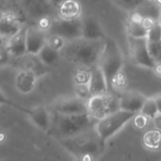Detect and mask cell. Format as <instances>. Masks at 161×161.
<instances>
[{"label":"cell","instance_id":"3957f363","mask_svg":"<svg viewBox=\"0 0 161 161\" xmlns=\"http://www.w3.org/2000/svg\"><path fill=\"white\" fill-rule=\"evenodd\" d=\"M94 121L96 120L89 112L74 115H63L52 112L49 131L57 139L62 140L93 128L97 123Z\"/></svg>","mask_w":161,"mask_h":161},{"label":"cell","instance_id":"d6a6232c","mask_svg":"<svg viewBox=\"0 0 161 161\" xmlns=\"http://www.w3.org/2000/svg\"><path fill=\"white\" fill-rule=\"evenodd\" d=\"M148 118L146 116H144L143 114H142L141 112L136 113V115L133 118V123L134 125L139 128V129H143L144 127H146L147 124H148Z\"/></svg>","mask_w":161,"mask_h":161},{"label":"cell","instance_id":"52a82bcc","mask_svg":"<svg viewBox=\"0 0 161 161\" xmlns=\"http://www.w3.org/2000/svg\"><path fill=\"white\" fill-rule=\"evenodd\" d=\"M47 34H56L67 42L82 37V17L75 19H53L52 25L47 31Z\"/></svg>","mask_w":161,"mask_h":161},{"label":"cell","instance_id":"f1b7e54d","mask_svg":"<svg viewBox=\"0 0 161 161\" xmlns=\"http://www.w3.org/2000/svg\"><path fill=\"white\" fill-rule=\"evenodd\" d=\"M148 42H157L161 41V23L160 21H157L154 25L148 30V34L146 37Z\"/></svg>","mask_w":161,"mask_h":161},{"label":"cell","instance_id":"30bf717a","mask_svg":"<svg viewBox=\"0 0 161 161\" xmlns=\"http://www.w3.org/2000/svg\"><path fill=\"white\" fill-rule=\"evenodd\" d=\"M14 108H17L24 113H25L29 120L41 130L44 132H49L51 126V113L43 106H38L31 108H24L17 105Z\"/></svg>","mask_w":161,"mask_h":161},{"label":"cell","instance_id":"2e32d148","mask_svg":"<svg viewBox=\"0 0 161 161\" xmlns=\"http://www.w3.org/2000/svg\"><path fill=\"white\" fill-rule=\"evenodd\" d=\"M39 77L31 71L21 69L14 79V85L17 91L22 94H29L35 89Z\"/></svg>","mask_w":161,"mask_h":161},{"label":"cell","instance_id":"8fae6325","mask_svg":"<svg viewBox=\"0 0 161 161\" xmlns=\"http://www.w3.org/2000/svg\"><path fill=\"white\" fill-rule=\"evenodd\" d=\"M47 32L41 29L37 25L25 27L26 53L38 55L46 43Z\"/></svg>","mask_w":161,"mask_h":161},{"label":"cell","instance_id":"9a60e30c","mask_svg":"<svg viewBox=\"0 0 161 161\" xmlns=\"http://www.w3.org/2000/svg\"><path fill=\"white\" fill-rule=\"evenodd\" d=\"M107 37L102 25L94 16L82 17V38L88 40H104Z\"/></svg>","mask_w":161,"mask_h":161},{"label":"cell","instance_id":"d4e9b609","mask_svg":"<svg viewBox=\"0 0 161 161\" xmlns=\"http://www.w3.org/2000/svg\"><path fill=\"white\" fill-rule=\"evenodd\" d=\"M140 112L144 116H146L148 119L154 120V118L158 114V108L155 98L147 97Z\"/></svg>","mask_w":161,"mask_h":161},{"label":"cell","instance_id":"44dd1931","mask_svg":"<svg viewBox=\"0 0 161 161\" xmlns=\"http://www.w3.org/2000/svg\"><path fill=\"white\" fill-rule=\"evenodd\" d=\"M142 16L133 11L131 12L130 18L126 23V31L128 34V37L132 38H146L148 34V30H146L142 23H141Z\"/></svg>","mask_w":161,"mask_h":161},{"label":"cell","instance_id":"4fadbf2b","mask_svg":"<svg viewBox=\"0 0 161 161\" xmlns=\"http://www.w3.org/2000/svg\"><path fill=\"white\" fill-rule=\"evenodd\" d=\"M14 59L17 61V63H19L20 70L24 69V70L31 71L34 74H36L38 77L42 76L51 71V67L44 65L39 58L38 55L26 53L23 57L19 58H14Z\"/></svg>","mask_w":161,"mask_h":161},{"label":"cell","instance_id":"83f0119b","mask_svg":"<svg viewBox=\"0 0 161 161\" xmlns=\"http://www.w3.org/2000/svg\"><path fill=\"white\" fill-rule=\"evenodd\" d=\"M66 42L67 41L65 39H63L62 37L56 35V34H47V37H46V43L50 47H52L58 51L62 50Z\"/></svg>","mask_w":161,"mask_h":161},{"label":"cell","instance_id":"9c48e42d","mask_svg":"<svg viewBox=\"0 0 161 161\" xmlns=\"http://www.w3.org/2000/svg\"><path fill=\"white\" fill-rule=\"evenodd\" d=\"M88 101L74 96H62L51 104L52 112L63 115H74L88 112Z\"/></svg>","mask_w":161,"mask_h":161},{"label":"cell","instance_id":"7402d4cb","mask_svg":"<svg viewBox=\"0 0 161 161\" xmlns=\"http://www.w3.org/2000/svg\"><path fill=\"white\" fill-rule=\"evenodd\" d=\"M134 11L142 17H149L158 21L161 16V5L156 0H145Z\"/></svg>","mask_w":161,"mask_h":161},{"label":"cell","instance_id":"603a6c76","mask_svg":"<svg viewBox=\"0 0 161 161\" xmlns=\"http://www.w3.org/2000/svg\"><path fill=\"white\" fill-rule=\"evenodd\" d=\"M38 57L44 65L52 68L54 65L58 63V61L61 58V54L60 51H58L50 47L47 43H45L44 46L38 53Z\"/></svg>","mask_w":161,"mask_h":161},{"label":"cell","instance_id":"f546056e","mask_svg":"<svg viewBox=\"0 0 161 161\" xmlns=\"http://www.w3.org/2000/svg\"><path fill=\"white\" fill-rule=\"evenodd\" d=\"M75 92L76 96L86 101H88L92 96L89 89V84H75Z\"/></svg>","mask_w":161,"mask_h":161},{"label":"cell","instance_id":"ac0fdd59","mask_svg":"<svg viewBox=\"0 0 161 161\" xmlns=\"http://www.w3.org/2000/svg\"><path fill=\"white\" fill-rule=\"evenodd\" d=\"M7 48L12 58H19L26 54L25 27L8 39Z\"/></svg>","mask_w":161,"mask_h":161},{"label":"cell","instance_id":"277c9868","mask_svg":"<svg viewBox=\"0 0 161 161\" xmlns=\"http://www.w3.org/2000/svg\"><path fill=\"white\" fill-rule=\"evenodd\" d=\"M98 65L104 72L108 88L110 89L114 78L123 73L125 58L118 43L109 37L106 38L105 46L99 58Z\"/></svg>","mask_w":161,"mask_h":161},{"label":"cell","instance_id":"b9f144b4","mask_svg":"<svg viewBox=\"0 0 161 161\" xmlns=\"http://www.w3.org/2000/svg\"><path fill=\"white\" fill-rule=\"evenodd\" d=\"M159 21H160V23H161V16H160V19H159Z\"/></svg>","mask_w":161,"mask_h":161},{"label":"cell","instance_id":"f35d334b","mask_svg":"<svg viewBox=\"0 0 161 161\" xmlns=\"http://www.w3.org/2000/svg\"><path fill=\"white\" fill-rule=\"evenodd\" d=\"M156 103L158 105V113H161V93H158L157 95L154 96Z\"/></svg>","mask_w":161,"mask_h":161},{"label":"cell","instance_id":"d6986e66","mask_svg":"<svg viewBox=\"0 0 161 161\" xmlns=\"http://www.w3.org/2000/svg\"><path fill=\"white\" fill-rule=\"evenodd\" d=\"M25 7L27 13L37 21L41 17L51 15L53 6L48 0H25Z\"/></svg>","mask_w":161,"mask_h":161},{"label":"cell","instance_id":"cb8c5ba5","mask_svg":"<svg viewBox=\"0 0 161 161\" xmlns=\"http://www.w3.org/2000/svg\"><path fill=\"white\" fill-rule=\"evenodd\" d=\"M143 145L151 150H158L161 146V131L158 129L149 130L142 137Z\"/></svg>","mask_w":161,"mask_h":161},{"label":"cell","instance_id":"8992f818","mask_svg":"<svg viewBox=\"0 0 161 161\" xmlns=\"http://www.w3.org/2000/svg\"><path fill=\"white\" fill-rule=\"evenodd\" d=\"M88 112L96 121L120 109L119 96L107 92L99 95H92L88 100Z\"/></svg>","mask_w":161,"mask_h":161},{"label":"cell","instance_id":"7c38bea8","mask_svg":"<svg viewBox=\"0 0 161 161\" xmlns=\"http://www.w3.org/2000/svg\"><path fill=\"white\" fill-rule=\"evenodd\" d=\"M146 96L137 91H126L119 95L120 108L134 113H139L146 100Z\"/></svg>","mask_w":161,"mask_h":161},{"label":"cell","instance_id":"e575fe53","mask_svg":"<svg viewBox=\"0 0 161 161\" xmlns=\"http://www.w3.org/2000/svg\"><path fill=\"white\" fill-rule=\"evenodd\" d=\"M156 22H157L156 20H154L152 18H149V17H142V19H141V23H142V26L146 30H149L154 25V24Z\"/></svg>","mask_w":161,"mask_h":161},{"label":"cell","instance_id":"836d02e7","mask_svg":"<svg viewBox=\"0 0 161 161\" xmlns=\"http://www.w3.org/2000/svg\"><path fill=\"white\" fill-rule=\"evenodd\" d=\"M11 58H12V57L10 56V54L7 48V45L0 47V66L8 63Z\"/></svg>","mask_w":161,"mask_h":161},{"label":"cell","instance_id":"8d00e7d4","mask_svg":"<svg viewBox=\"0 0 161 161\" xmlns=\"http://www.w3.org/2000/svg\"><path fill=\"white\" fill-rule=\"evenodd\" d=\"M152 70L154 71L156 75H158V77H161V62H156Z\"/></svg>","mask_w":161,"mask_h":161},{"label":"cell","instance_id":"ba28073f","mask_svg":"<svg viewBox=\"0 0 161 161\" xmlns=\"http://www.w3.org/2000/svg\"><path fill=\"white\" fill-rule=\"evenodd\" d=\"M128 47L130 58L136 65L151 70L153 69L156 62L150 55L146 38L128 37Z\"/></svg>","mask_w":161,"mask_h":161},{"label":"cell","instance_id":"6da1fadb","mask_svg":"<svg viewBox=\"0 0 161 161\" xmlns=\"http://www.w3.org/2000/svg\"><path fill=\"white\" fill-rule=\"evenodd\" d=\"M105 42L106 39L88 40L81 37L66 42L60 54L71 63L91 68L98 64Z\"/></svg>","mask_w":161,"mask_h":161},{"label":"cell","instance_id":"5bb4252c","mask_svg":"<svg viewBox=\"0 0 161 161\" xmlns=\"http://www.w3.org/2000/svg\"><path fill=\"white\" fill-rule=\"evenodd\" d=\"M89 89L91 95L104 94L109 92L107 78L104 72L98 64L91 67V77L89 81Z\"/></svg>","mask_w":161,"mask_h":161},{"label":"cell","instance_id":"1f68e13d","mask_svg":"<svg viewBox=\"0 0 161 161\" xmlns=\"http://www.w3.org/2000/svg\"><path fill=\"white\" fill-rule=\"evenodd\" d=\"M53 17H51V15H47V16H43V17H41L40 19H38L36 21V25L41 28L42 29L43 31L47 32L52 25V22H53Z\"/></svg>","mask_w":161,"mask_h":161},{"label":"cell","instance_id":"d590c367","mask_svg":"<svg viewBox=\"0 0 161 161\" xmlns=\"http://www.w3.org/2000/svg\"><path fill=\"white\" fill-rule=\"evenodd\" d=\"M0 105H9L11 107H15V104H13L5 94L4 92L1 91L0 89Z\"/></svg>","mask_w":161,"mask_h":161},{"label":"cell","instance_id":"60d3db41","mask_svg":"<svg viewBox=\"0 0 161 161\" xmlns=\"http://www.w3.org/2000/svg\"><path fill=\"white\" fill-rule=\"evenodd\" d=\"M156 1H157L158 3H159V4H160V5H161V0H156Z\"/></svg>","mask_w":161,"mask_h":161},{"label":"cell","instance_id":"5b68a950","mask_svg":"<svg viewBox=\"0 0 161 161\" xmlns=\"http://www.w3.org/2000/svg\"><path fill=\"white\" fill-rule=\"evenodd\" d=\"M135 115L136 113L134 112L120 108L105 118L98 120L95 125V130L100 138L107 142L108 140L116 135L128 122L133 120Z\"/></svg>","mask_w":161,"mask_h":161},{"label":"cell","instance_id":"4316f807","mask_svg":"<svg viewBox=\"0 0 161 161\" xmlns=\"http://www.w3.org/2000/svg\"><path fill=\"white\" fill-rule=\"evenodd\" d=\"M113 3L123 10L133 12L145 0H112Z\"/></svg>","mask_w":161,"mask_h":161},{"label":"cell","instance_id":"ab89813d","mask_svg":"<svg viewBox=\"0 0 161 161\" xmlns=\"http://www.w3.org/2000/svg\"><path fill=\"white\" fill-rule=\"evenodd\" d=\"M48 1L54 8H58L64 0H48Z\"/></svg>","mask_w":161,"mask_h":161},{"label":"cell","instance_id":"4dcf8cb0","mask_svg":"<svg viewBox=\"0 0 161 161\" xmlns=\"http://www.w3.org/2000/svg\"><path fill=\"white\" fill-rule=\"evenodd\" d=\"M148 49L155 62H161V41L157 42H148Z\"/></svg>","mask_w":161,"mask_h":161},{"label":"cell","instance_id":"7a4b0ae2","mask_svg":"<svg viewBox=\"0 0 161 161\" xmlns=\"http://www.w3.org/2000/svg\"><path fill=\"white\" fill-rule=\"evenodd\" d=\"M59 143L68 153L81 160L98 158L102 156L106 145L95 130V126L73 137L59 140Z\"/></svg>","mask_w":161,"mask_h":161},{"label":"cell","instance_id":"484cf974","mask_svg":"<svg viewBox=\"0 0 161 161\" xmlns=\"http://www.w3.org/2000/svg\"><path fill=\"white\" fill-rule=\"evenodd\" d=\"M91 77V68L86 66H78L74 73L75 84H89Z\"/></svg>","mask_w":161,"mask_h":161},{"label":"cell","instance_id":"ffe728a7","mask_svg":"<svg viewBox=\"0 0 161 161\" xmlns=\"http://www.w3.org/2000/svg\"><path fill=\"white\" fill-rule=\"evenodd\" d=\"M57 8L58 17L62 19H75L81 16V6L76 0H64Z\"/></svg>","mask_w":161,"mask_h":161},{"label":"cell","instance_id":"e0dca14e","mask_svg":"<svg viewBox=\"0 0 161 161\" xmlns=\"http://www.w3.org/2000/svg\"><path fill=\"white\" fill-rule=\"evenodd\" d=\"M23 28L19 19L11 12L0 10V35L9 38Z\"/></svg>","mask_w":161,"mask_h":161},{"label":"cell","instance_id":"74e56055","mask_svg":"<svg viewBox=\"0 0 161 161\" xmlns=\"http://www.w3.org/2000/svg\"><path fill=\"white\" fill-rule=\"evenodd\" d=\"M154 122H155V125H156L157 129H158V130H160L161 131V113H158V114L154 118Z\"/></svg>","mask_w":161,"mask_h":161}]
</instances>
